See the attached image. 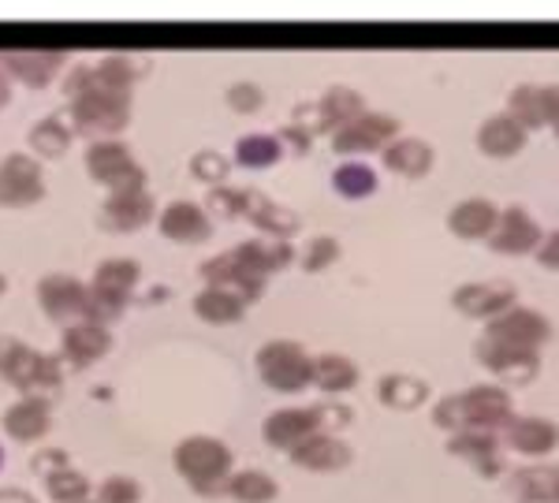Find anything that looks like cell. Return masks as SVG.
Returning <instances> with one entry per match:
<instances>
[{"mask_svg":"<svg viewBox=\"0 0 559 503\" xmlns=\"http://www.w3.org/2000/svg\"><path fill=\"white\" fill-rule=\"evenodd\" d=\"M173 463H176V474L191 484L194 492L202 496H221L228 489V478L231 470V447L216 436H183L173 452Z\"/></svg>","mask_w":559,"mask_h":503,"instance_id":"cell-1","label":"cell"},{"mask_svg":"<svg viewBox=\"0 0 559 503\" xmlns=\"http://www.w3.org/2000/svg\"><path fill=\"white\" fill-rule=\"evenodd\" d=\"M0 376L23 395H41L60 384V355H45L15 336H0Z\"/></svg>","mask_w":559,"mask_h":503,"instance_id":"cell-2","label":"cell"},{"mask_svg":"<svg viewBox=\"0 0 559 503\" xmlns=\"http://www.w3.org/2000/svg\"><path fill=\"white\" fill-rule=\"evenodd\" d=\"M142 265L134 258H105L94 268V280H90V302H94V321L108 328V321H116L128 307L131 291L139 287Z\"/></svg>","mask_w":559,"mask_h":503,"instance_id":"cell-3","label":"cell"},{"mask_svg":"<svg viewBox=\"0 0 559 503\" xmlns=\"http://www.w3.org/2000/svg\"><path fill=\"white\" fill-rule=\"evenodd\" d=\"M310 362L313 355L299 339H269L258 347V373L273 392L295 395L310 388Z\"/></svg>","mask_w":559,"mask_h":503,"instance_id":"cell-4","label":"cell"},{"mask_svg":"<svg viewBox=\"0 0 559 503\" xmlns=\"http://www.w3.org/2000/svg\"><path fill=\"white\" fill-rule=\"evenodd\" d=\"M86 172L94 183L108 187V194L146 191V168L116 139H94V146H86Z\"/></svg>","mask_w":559,"mask_h":503,"instance_id":"cell-5","label":"cell"},{"mask_svg":"<svg viewBox=\"0 0 559 503\" xmlns=\"http://www.w3.org/2000/svg\"><path fill=\"white\" fill-rule=\"evenodd\" d=\"M474 358H477V366H481L485 373H492L496 381H503V384H515V388L534 384L537 373H540V350L496 344V339H485V336H477Z\"/></svg>","mask_w":559,"mask_h":503,"instance_id":"cell-6","label":"cell"},{"mask_svg":"<svg viewBox=\"0 0 559 503\" xmlns=\"http://www.w3.org/2000/svg\"><path fill=\"white\" fill-rule=\"evenodd\" d=\"M71 123L83 134H116L131 123V97L105 94V89H86L71 101Z\"/></svg>","mask_w":559,"mask_h":503,"instance_id":"cell-7","label":"cell"},{"mask_svg":"<svg viewBox=\"0 0 559 503\" xmlns=\"http://www.w3.org/2000/svg\"><path fill=\"white\" fill-rule=\"evenodd\" d=\"M485 339H496V344H511V347H526V350H540L552 339V321L545 318L534 307H508L503 313H496L492 321H485Z\"/></svg>","mask_w":559,"mask_h":503,"instance_id":"cell-8","label":"cell"},{"mask_svg":"<svg viewBox=\"0 0 559 503\" xmlns=\"http://www.w3.org/2000/svg\"><path fill=\"white\" fill-rule=\"evenodd\" d=\"M38 302L60 325H75V321H94V302H90V287L68 273H52L38 284ZM97 325V321H94Z\"/></svg>","mask_w":559,"mask_h":503,"instance_id":"cell-9","label":"cell"},{"mask_svg":"<svg viewBox=\"0 0 559 503\" xmlns=\"http://www.w3.org/2000/svg\"><path fill=\"white\" fill-rule=\"evenodd\" d=\"M459 407H463V429L500 433L515 418V399L503 384H474V388L459 392Z\"/></svg>","mask_w":559,"mask_h":503,"instance_id":"cell-10","label":"cell"},{"mask_svg":"<svg viewBox=\"0 0 559 503\" xmlns=\"http://www.w3.org/2000/svg\"><path fill=\"white\" fill-rule=\"evenodd\" d=\"M392 139H400V120L388 112H362L358 120H350L347 128H340L332 134V149L340 157H355V154H377L384 149Z\"/></svg>","mask_w":559,"mask_h":503,"instance_id":"cell-11","label":"cell"},{"mask_svg":"<svg viewBox=\"0 0 559 503\" xmlns=\"http://www.w3.org/2000/svg\"><path fill=\"white\" fill-rule=\"evenodd\" d=\"M45 197V176L38 157L8 154L0 160V205L4 209H26Z\"/></svg>","mask_w":559,"mask_h":503,"instance_id":"cell-12","label":"cell"},{"mask_svg":"<svg viewBox=\"0 0 559 503\" xmlns=\"http://www.w3.org/2000/svg\"><path fill=\"white\" fill-rule=\"evenodd\" d=\"M540 239H545V231H540L534 213H526L522 205H503L500 217H496L492 236L485 242H489V250H496V254L519 258V254H534Z\"/></svg>","mask_w":559,"mask_h":503,"instance_id":"cell-13","label":"cell"},{"mask_svg":"<svg viewBox=\"0 0 559 503\" xmlns=\"http://www.w3.org/2000/svg\"><path fill=\"white\" fill-rule=\"evenodd\" d=\"M500 447L526 455V459H545L548 452L559 447V426L540 415H515L500 429Z\"/></svg>","mask_w":559,"mask_h":503,"instance_id":"cell-14","label":"cell"},{"mask_svg":"<svg viewBox=\"0 0 559 503\" xmlns=\"http://www.w3.org/2000/svg\"><path fill=\"white\" fill-rule=\"evenodd\" d=\"M515 295H519L515 284H508V280H471V284H459L452 291V307L463 313V318L492 321L496 313L515 307Z\"/></svg>","mask_w":559,"mask_h":503,"instance_id":"cell-15","label":"cell"},{"mask_svg":"<svg viewBox=\"0 0 559 503\" xmlns=\"http://www.w3.org/2000/svg\"><path fill=\"white\" fill-rule=\"evenodd\" d=\"M448 452L459 455L474 466L481 478H500L508 474L503 466V447H500V433H489V429H459V433L448 436Z\"/></svg>","mask_w":559,"mask_h":503,"instance_id":"cell-16","label":"cell"},{"mask_svg":"<svg viewBox=\"0 0 559 503\" xmlns=\"http://www.w3.org/2000/svg\"><path fill=\"white\" fill-rule=\"evenodd\" d=\"M313 433H321L318 407H284V410H273V415L261 421L265 444L280 447V452H295V447H299L302 440H310Z\"/></svg>","mask_w":559,"mask_h":503,"instance_id":"cell-17","label":"cell"},{"mask_svg":"<svg viewBox=\"0 0 559 503\" xmlns=\"http://www.w3.org/2000/svg\"><path fill=\"white\" fill-rule=\"evenodd\" d=\"M496 217H500V205H496L492 197L474 194L452 205V213H448V231L463 242H485L492 236Z\"/></svg>","mask_w":559,"mask_h":503,"instance_id":"cell-18","label":"cell"},{"mask_svg":"<svg viewBox=\"0 0 559 503\" xmlns=\"http://www.w3.org/2000/svg\"><path fill=\"white\" fill-rule=\"evenodd\" d=\"M112 350V332L94 321H75L60 332V362L71 366H90L97 358H105Z\"/></svg>","mask_w":559,"mask_h":503,"instance_id":"cell-19","label":"cell"},{"mask_svg":"<svg viewBox=\"0 0 559 503\" xmlns=\"http://www.w3.org/2000/svg\"><path fill=\"white\" fill-rule=\"evenodd\" d=\"M366 112V97L355 86H329L321 94V101L313 105V131L318 134H336L347 128L350 120Z\"/></svg>","mask_w":559,"mask_h":503,"instance_id":"cell-20","label":"cell"},{"mask_svg":"<svg viewBox=\"0 0 559 503\" xmlns=\"http://www.w3.org/2000/svg\"><path fill=\"white\" fill-rule=\"evenodd\" d=\"M292 455L295 466H302V470H313V474H332V470H344V466L355 459V452H350V444H344L336 433H313L310 440H302Z\"/></svg>","mask_w":559,"mask_h":503,"instance_id":"cell-21","label":"cell"},{"mask_svg":"<svg viewBox=\"0 0 559 503\" xmlns=\"http://www.w3.org/2000/svg\"><path fill=\"white\" fill-rule=\"evenodd\" d=\"M242 217L254 224L258 231H265L269 239H287V242H292V236L302 224V217L292 205H280L261 191H247V209H242Z\"/></svg>","mask_w":559,"mask_h":503,"instance_id":"cell-22","label":"cell"},{"mask_svg":"<svg viewBox=\"0 0 559 503\" xmlns=\"http://www.w3.org/2000/svg\"><path fill=\"white\" fill-rule=\"evenodd\" d=\"M160 236L173 239V242H205L213 236V224H210V213L202 209L198 202H168L160 209Z\"/></svg>","mask_w":559,"mask_h":503,"instance_id":"cell-23","label":"cell"},{"mask_svg":"<svg viewBox=\"0 0 559 503\" xmlns=\"http://www.w3.org/2000/svg\"><path fill=\"white\" fill-rule=\"evenodd\" d=\"M526 142H530V134L522 131L508 112H496L489 120H481V128H477V149L492 160L519 157L522 149H526Z\"/></svg>","mask_w":559,"mask_h":503,"instance_id":"cell-24","label":"cell"},{"mask_svg":"<svg viewBox=\"0 0 559 503\" xmlns=\"http://www.w3.org/2000/svg\"><path fill=\"white\" fill-rule=\"evenodd\" d=\"M153 213H157V202H153L150 191H116V194H108L102 205V220L112 231L142 228V224L153 220Z\"/></svg>","mask_w":559,"mask_h":503,"instance_id":"cell-25","label":"cell"},{"mask_svg":"<svg viewBox=\"0 0 559 503\" xmlns=\"http://www.w3.org/2000/svg\"><path fill=\"white\" fill-rule=\"evenodd\" d=\"M0 64H4L8 75L23 79L26 86H45L60 71V64H64V52L60 49H12V52H0Z\"/></svg>","mask_w":559,"mask_h":503,"instance_id":"cell-26","label":"cell"},{"mask_svg":"<svg viewBox=\"0 0 559 503\" xmlns=\"http://www.w3.org/2000/svg\"><path fill=\"white\" fill-rule=\"evenodd\" d=\"M381 160H384L388 172L407 176V179H421V176H429V168H432V160H437V154H432V146H429L426 139L400 134V139H392L381 149Z\"/></svg>","mask_w":559,"mask_h":503,"instance_id":"cell-27","label":"cell"},{"mask_svg":"<svg viewBox=\"0 0 559 503\" xmlns=\"http://www.w3.org/2000/svg\"><path fill=\"white\" fill-rule=\"evenodd\" d=\"M4 429L8 436L15 440H41L52 429V415H49V399L45 395H23L20 403L4 410Z\"/></svg>","mask_w":559,"mask_h":503,"instance_id":"cell-28","label":"cell"},{"mask_svg":"<svg viewBox=\"0 0 559 503\" xmlns=\"http://www.w3.org/2000/svg\"><path fill=\"white\" fill-rule=\"evenodd\" d=\"M310 384L321 388L324 395H344L358 384V366L347 355L324 350V355H313L310 362Z\"/></svg>","mask_w":559,"mask_h":503,"instance_id":"cell-29","label":"cell"},{"mask_svg":"<svg viewBox=\"0 0 559 503\" xmlns=\"http://www.w3.org/2000/svg\"><path fill=\"white\" fill-rule=\"evenodd\" d=\"M377 399L388 410H418L429 399V384L411 373H384L381 384H377Z\"/></svg>","mask_w":559,"mask_h":503,"instance_id":"cell-30","label":"cell"},{"mask_svg":"<svg viewBox=\"0 0 559 503\" xmlns=\"http://www.w3.org/2000/svg\"><path fill=\"white\" fill-rule=\"evenodd\" d=\"M194 313L210 325H236V321L247 313V302L239 295L224 291V287H202L194 295Z\"/></svg>","mask_w":559,"mask_h":503,"instance_id":"cell-31","label":"cell"},{"mask_svg":"<svg viewBox=\"0 0 559 503\" xmlns=\"http://www.w3.org/2000/svg\"><path fill=\"white\" fill-rule=\"evenodd\" d=\"M508 116L519 123L522 131H540L545 128V86L537 83H519L508 94Z\"/></svg>","mask_w":559,"mask_h":503,"instance_id":"cell-32","label":"cell"},{"mask_svg":"<svg viewBox=\"0 0 559 503\" xmlns=\"http://www.w3.org/2000/svg\"><path fill=\"white\" fill-rule=\"evenodd\" d=\"M75 142V128H68L60 116H45L31 128V146L38 157H60L68 154V146Z\"/></svg>","mask_w":559,"mask_h":503,"instance_id":"cell-33","label":"cell"},{"mask_svg":"<svg viewBox=\"0 0 559 503\" xmlns=\"http://www.w3.org/2000/svg\"><path fill=\"white\" fill-rule=\"evenodd\" d=\"M284 157V146H280L276 134L254 131V134H242L236 142V160L242 168H269Z\"/></svg>","mask_w":559,"mask_h":503,"instance_id":"cell-34","label":"cell"},{"mask_svg":"<svg viewBox=\"0 0 559 503\" xmlns=\"http://www.w3.org/2000/svg\"><path fill=\"white\" fill-rule=\"evenodd\" d=\"M377 172L366 165V160H344V165L332 172V191L340 197H369L377 191Z\"/></svg>","mask_w":559,"mask_h":503,"instance_id":"cell-35","label":"cell"},{"mask_svg":"<svg viewBox=\"0 0 559 503\" xmlns=\"http://www.w3.org/2000/svg\"><path fill=\"white\" fill-rule=\"evenodd\" d=\"M556 484H559V466H552V463H534V466H522V470H515L519 500H537V496L556 500Z\"/></svg>","mask_w":559,"mask_h":503,"instance_id":"cell-36","label":"cell"},{"mask_svg":"<svg viewBox=\"0 0 559 503\" xmlns=\"http://www.w3.org/2000/svg\"><path fill=\"white\" fill-rule=\"evenodd\" d=\"M228 492L231 500H239V503H269V500H276V481L269 478L265 470H239V474H231L228 478Z\"/></svg>","mask_w":559,"mask_h":503,"instance_id":"cell-37","label":"cell"},{"mask_svg":"<svg viewBox=\"0 0 559 503\" xmlns=\"http://www.w3.org/2000/svg\"><path fill=\"white\" fill-rule=\"evenodd\" d=\"M45 489H49V496L57 503H75L90 496V478L83 470H75V466H64V470L45 478Z\"/></svg>","mask_w":559,"mask_h":503,"instance_id":"cell-38","label":"cell"},{"mask_svg":"<svg viewBox=\"0 0 559 503\" xmlns=\"http://www.w3.org/2000/svg\"><path fill=\"white\" fill-rule=\"evenodd\" d=\"M191 172L202 179V183L210 187H224V179L231 172V160L224 154H216V149H198L191 157Z\"/></svg>","mask_w":559,"mask_h":503,"instance_id":"cell-39","label":"cell"},{"mask_svg":"<svg viewBox=\"0 0 559 503\" xmlns=\"http://www.w3.org/2000/svg\"><path fill=\"white\" fill-rule=\"evenodd\" d=\"M340 258V242L332 236H313L302 250V268L306 273H324L329 265H336Z\"/></svg>","mask_w":559,"mask_h":503,"instance_id":"cell-40","label":"cell"},{"mask_svg":"<svg viewBox=\"0 0 559 503\" xmlns=\"http://www.w3.org/2000/svg\"><path fill=\"white\" fill-rule=\"evenodd\" d=\"M205 205H210L216 217L236 220V217H242V209H247V191H242V187H213L210 197H205Z\"/></svg>","mask_w":559,"mask_h":503,"instance_id":"cell-41","label":"cell"},{"mask_svg":"<svg viewBox=\"0 0 559 503\" xmlns=\"http://www.w3.org/2000/svg\"><path fill=\"white\" fill-rule=\"evenodd\" d=\"M97 503H142V484L128 474H112L97 489Z\"/></svg>","mask_w":559,"mask_h":503,"instance_id":"cell-42","label":"cell"},{"mask_svg":"<svg viewBox=\"0 0 559 503\" xmlns=\"http://www.w3.org/2000/svg\"><path fill=\"white\" fill-rule=\"evenodd\" d=\"M228 105L242 116L258 112L261 105H265V89H261L258 83H231L228 86Z\"/></svg>","mask_w":559,"mask_h":503,"instance_id":"cell-43","label":"cell"},{"mask_svg":"<svg viewBox=\"0 0 559 503\" xmlns=\"http://www.w3.org/2000/svg\"><path fill=\"white\" fill-rule=\"evenodd\" d=\"M432 426L444 429L448 436L463 429V407H459V392L444 395V399H437V407H432Z\"/></svg>","mask_w":559,"mask_h":503,"instance_id":"cell-44","label":"cell"},{"mask_svg":"<svg viewBox=\"0 0 559 503\" xmlns=\"http://www.w3.org/2000/svg\"><path fill=\"white\" fill-rule=\"evenodd\" d=\"M276 139H280V146H292L295 154H306L310 149V142H313V131H306L302 123H284V128L276 131Z\"/></svg>","mask_w":559,"mask_h":503,"instance_id":"cell-45","label":"cell"},{"mask_svg":"<svg viewBox=\"0 0 559 503\" xmlns=\"http://www.w3.org/2000/svg\"><path fill=\"white\" fill-rule=\"evenodd\" d=\"M318 415H321V433H336V429L350 426V407H344V403H321Z\"/></svg>","mask_w":559,"mask_h":503,"instance_id":"cell-46","label":"cell"},{"mask_svg":"<svg viewBox=\"0 0 559 503\" xmlns=\"http://www.w3.org/2000/svg\"><path fill=\"white\" fill-rule=\"evenodd\" d=\"M64 466H71V463H68V452H60V447H45V452H38L31 459V470L45 474V478H49V474H57V470H64Z\"/></svg>","mask_w":559,"mask_h":503,"instance_id":"cell-47","label":"cell"},{"mask_svg":"<svg viewBox=\"0 0 559 503\" xmlns=\"http://www.w3.org/2000/svg\"><path fill=\"white\" fill-rule=\"evenodd\" d=\"M537 262L548 268V273H559V228L556 231H545V239H540V247L534 250Z\"/></svg>","mask_w":559,"mask_h":503,"instance_id":"cell-48","label":"cell"},{"mask_svg":"<svg viewBox=\"0 0 559 503\" xmlns=\"http://www.w3.org/2000/svg\"><path fill=\"white\" fill-rule=\"evenodd\" d=\"M545 128L559 139V83L545 86Z\"/></svg>","mask_w":559,"mask_h":503,"instance_id":"cell-49","label":"cell"},{"mask_svg":"<svg viewBox=\"0 0 559 503\" xmlns=\"http://www.w3.org/2000/svg\"><path fill=\"white\" fill-rule=\"evenodd\" d=\"M0 503H38L26 489H0Z\"/></svg>","mask_w":559,"mask_h":503,"instance_id":"cell-50","label":"cell"},{"mask_svg":"<svg viewBox=\"0 0 559 503\" xmlns=\"http://www.w3.org/2000/svg\"><path fill=\"white\" fill-rule=\"evenodd\" d=\"M8 79H12V75L4 71V64H0V109H4V105L12 101V86H8Z\"/></svg>","mask_w":559,"mask_h":503,"instance_id":"cell-51","label":"cell"},{"mask_svg":"<svg viewBox=\"0 0 559 503\" xmlns=\"http://www.w3.org/2000/svg\"><path fill=\"white\" fill-rule=\"evenodd\" d=\"M519 503H559V500H552V496H545V500H540V496H537V500H519Z\"/></svg>","mask_w":559,"mask_h":503,"instance_id":"cell-52","label":"cell"},{"mask_svg":"<svg viewBox=\"0 0 559 503\" xmlns=\"http://www.w3.org/2000/svg\"><path fill=\"white\" fill-rule=\"evenodd\" d=\"M4 291H8V276L0 273V295H4Z\"/></svg>","mask_w":559,"mask_h":503,"instance_id":"cell-53","label":"cell"},{"mask_svg":"<svg viewBox=\"0 0 559 503\" xmlns=\"http://www.w3.org/2000/svg\"><path fill=\"white\" fill-rule=\"evenodd\" d=\"M75 503H94V500H90V496H86V500H75Z\"/></svg>","mask_w":559,"mask_h":503,"instance_id":"cell-54","label":"cell"},{"mask_svg":"<svg viewBox=\"0 0 559 503\" xmlns=\"http://www.w3.org/2000/svg\"><path fill=\"white\" fill-rule=\"evenodd\" d=\"M556 500H559V484H556Z\"/></svg>","mask_w":559,"mask_h":503,"instance_id":"cell-55","label":"cell"},{"mask_svg":"<svg viewBox=\"0 0 559 503\" xmlns=\"http://www.w3.org/2000/svg\"><path fill=\"white\" fill-rule=\"evenodd\" d=\"M0 463H4V452H0Z\"/></svg>","mask_w":559,"mask_h":503,"instance_id":"cell-56","label":"cell"}]
</instances>
